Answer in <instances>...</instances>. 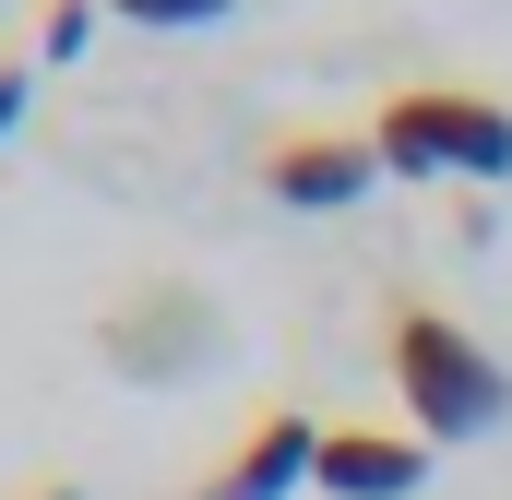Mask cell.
<instances>
[{
    "instance_id": "cell-4",
    "label": "cell",
    "mask_w": 512,
    "mask_h": 500,
    "mask_svg": "<svg viewBox=\"0 0 512 500\" xmlns=\"http://www.w3.org/2000/svg\"><path fill=\"white\" fill-rule=\"evenodd\" d=\"M429 441L417 429H370V417H346V429H322V453H310V489L334 500H417L429 489Z\"/></svg>"
},
{
    "instance_id": "cell-7",
    "label": "cell",
    "mask_w": 512,
    "mask_h": 500,
    "mask_svg": "<svg viewBox=\"0 0 512 500\" xmlns=\"http://www.w3.org/2000/svg\"><path fill=\"white\" fill-rule=\"evenodd\" d=\"M84 24H96V0H48V60H72V48H84Z\"/></svg>"
},
{
    "instance_id": "cell-3",
    "label": "cell",
    "mask_w": 512,
    "mask_h": 500,
    "mask_svg": "<svg viewBox=\"0 0 512 500\" xmlns=\"http://www.w3.org/2000/svg\"><path fill=\"white\" fill-rule=\"evenodd\" d=\"M370 179H382L370 131H274L262 143V191L286 215H346V203H370Z\"/></svg>"
},
{
    "instance_id": "cell-9",
    "label": "cell",
    "mask_w": 512,
    "mask_h": 500,
    "mask_svg": "<svg viewBox=\"0 0 512 500\" xmlns=\"http://www.w3.org/2000/svg\"><path fill=\"white\" fill-rule=\"evenodd\" d=\"M36 500H84V489H72V477H48V489H36Z\"/></svg>"
},
{
    "instance_id": "cell-5",
    "label": "cell",
    "mask_w": 512,
    "mask_h": 500,
    "mask_svg": "<svg viewBox=\"0 0 512 500\" xmlns=\"http://www.w3.org/2000/svg\"><path fill=\"white\" fill-rule=\"evenodd\" d=\"M310 453H322V429H310L298 405H262L251 429H239V453H227L191 500H286V489H310Z\"/></svg>"
},
{
    "instance_id": "cell-2",
    "label": "cell",
    "mask_w": 512,
    "mask_h": 500,
    "mask_svg": "<svg viewBox=\"0 0 512 500\" xmlns=\"http://www.w3.org/2000/svg\"><path fill=\"white\" fill-rule=\"evenodd\" d=\"M382 179H512V108L465 84H393L370 108Z\"/></svg>"
},
{
    "instance_id": "cell-6",
    "label": "cell",
    "mask_w": 512,
    "mask_h": 500,
    "mask_svg": "<svg viewBox=\"0 0 512 500\" xmlns=\"http://www.w3.org/2000/svg\"><path fill=\"white\" fill-rule=\"evenodd\" d=\"M96 12H120V24H155V36H191V24H227L239 0H96Z\"/></svg>"
},
{
    "instance_id": "cell-1",
    "label": "cell",
    "mask_w": 512,
    "mask_h": 500,
    "mask_svg": "<svg viewBox=\"0 0 512 500\" xmlns=\"http://www.w3.org/2000/svg\"><path fill=\"white\" fill-rule=\"evenodd\" d=\"M382 370H393L405 429H417L429 453L512 429V370L465 334V322H453V310H429V298H393V310H382Z\"/></svg>"
},
{
    "instance_id": "cell-8",
    "label": "cell",
    "mask_w": 512,
    "mask_h": 500,
    "mask_svg": "<svg viewBox=\"0 0 512 500\" xmlns=\"http://www.w3.org/2000/svg\"><path fill=\"white\" fill-rule=\"evenodd\" d=\"M24 96H36V72H24V60H0V143H12V120H24Z\"/></svg>"
}]
</instances>
